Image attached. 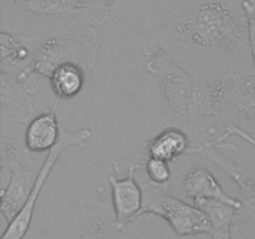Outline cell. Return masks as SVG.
<instances>
[{"instance_id": "6da1fadb", "label": "cell", "mask_w": 255, "mask_h": 239, "mask_svg": "<svg viewBox=\"0 0 255 239\" xmlns=\"http://www.w3.org/2000/svg\"><path fill=\"white\" fill-rule=\"evenodd\" d=\"M159 52L196 76L254 72L242 0H194L168 14L143 54Z\"/></svg>"}, {"instance_id": "7a4b0ae2", "label": "cell", "mask_w": 255, "mask_h": 239, "mask_svg": "<svg viewBox=\"0 0 255 239\" xmlns=\"http://www.w3.org/2000/svg\"><path fill=\"white\" fill-rule=\"evenodd\" d=\"M146 69L156 76L171 126L183 129L192 148L216 141L226 129L221 117L223 75L196 76L159 52L144 55Z\"/></svg>"}, {"instance_id": "3957f363", "label": "cell", "mask_w": 255, "mask_h": 239, "mask_svg": "<svg viewBox=\"0 0 255 239\" xmlns=\"http://www.w3.org/2000/svg\"><path fill=\"white\" fill-rule=\"evenodd\" d=\"M99 52V34L94 27L41 32L30 71L32 75H40L46 79L57 67L66 64L77 65L87 71L96 66Z\"/></svg>"}, {"instance_id": "277c9868", "label": "cell", "mask_w": 255, "mask_h": 239, "mask_svg": "<svg viewBox=\"0 0 255 239\" xmlns=\"http://www.w3.org/2000/svg\"><path fill=\"white\" fill-rule=\"evenodd\" d=\"M21 10L42 32L72 31L102 25L110 19V7L91 0H7Z\"/></svg>"}, {"instance_id": "5b68a950", "label": "cell", "mask_w": 255, "mask_h": 239, "mask_svg": "<svg viewBox=\"0 0 255 239\" xmlns=\"http://www.w3.org/2000/svg\"><path fill=\"white\" fill-rule=\"evenodd\" d=\"M143 208L139 217L154 216L164 219L181 238L211 234V222L207 214L194 204L174 196L167 186L142 183Z\"/></svg>"}, {"instance_id": "8992f818", "label": "cell", "mask_w": 255, "mask_h": 239, "mask_svg": "<svg viewBox=\"0 0 255 239\" xmlns=\"http://www.w3.org/2000/svg\"><path fill=\"white\" fill-rule=\"evenodd\" d=\"M186 161L177 159L173 178L167 188L179 198L196 206L201 201H218L239 211L242 202L232 196L218 177L204 164V159L196 154H187Z\"/></svg>"}, {"instance_id": "52a82bcc", "label": "cell", "mask_w": 255, "mask_h": 239, "mask_svg": "<svg viewBox=\"0 0 255 239\" xmlns=\"http://www.w3.org/2000/svg\"><path fill=\"white\" fill-rule=\"evenodd\" d=\"M91 137L92 131L90 128H81L79 131H66L61 127L59 142H57L54 148H51L46 153V158H45L39 174L35 179V183L32 186L26 203L20 209L17 216L7 224L4 233H2L1 239H22L26 236L27 232L31 229V221L32 217H34L36 202L39 199L45 183H46L47 178H49L52 169H54L55 164L57 163L60 157L64 154L66 149H69L70 147H80V148L86 147L87 142L91 139Z\"/></svg>"}, {"instance_id": "ba28073f", "label": "cell", "mask_w": 255, "mask_h": 239, "mask_svg": "<svg viewBox=\"0 0 255 239\" xmlns=\"http://www.w3.org/2000/svg\"><path fill=\"white\" fill-rule=\"evenodd\" d=\"M144 158L138 152L137 158L129 162H116L115 172L127 173L125 178H119L111 174L109 178L111 188V204L115 213V228L116 232H125L129 223L139 218L143 208V189L141 183L136 181L134 173L143 168Z\"/></svg>"}, {"instance_id": "9c48e42d", "label": "cell", "mask_w": 255, "mask_h": 239, "mask_svg": "<svg viewBox=\"0 0 255 239\" xmlns=\"http://www.w3.org/2000/svg\"><path fill=\"white\" fill-rule=\"evenodd\" d=\"M192 154L199 156L216 166L236 184L238 188L237 198L242 202V207L237 211L234 224L239 231L251 229L255 236V173L229 158L221 148H204Z\"/></svg>"}, {"instance_id": "30bf717a", "label": "cell", "mask_w": 255, "mask_h": 239, "mask_svg": "<svg viewBox=\"0 0 255 239\" xmlns=\"http://www.w3.org/2000/svg\"><path fill=\"white\" fill-rule=\"evenodd\" d=\"M221 116L226 124L255 128V72L223 75Z\"/></svg>"}, {"instance_id": "8fae6325", "label": "cell", "mask_w": 255, "mask_h": 239, "mask_svg": "<svg viewBox=\"0 0 255 239\" xmlns=\"http://www.w3.org/2000/svg\"><path fill=\"white\" fill-rule=\"evenodd\" d=\"M39 35L11 34L2 30L0 34V74L16 77L34 95L39 91V84L32 79L30 71L35 49L39 44Z\"/></svg>"}, {"instance_id": "7c38bea8", "label": "cell", "mask_w": 255, "mask_h": 239, "mask_svg": "<svg viewBox=\"0 0 255 239\" xmlns=\"http://www.w3.org/2000/svg\"><path fill=\"white\" fill-rule=\"evenodd\" d=\"M31 95L11 75L0 74V123L27 124L34 119Z\"/></svg>"}, {"instance_id": "4fadbf2b", "label": "cell", "mask_w": 255, "mask_h": 239, "mask_svg": "<svg viewBox=\"0 0 255 239\" xmlns=\"http://www.w3.org/2000/svg\"><path fill=\"white\" fill-rule=\"evenodd\" d=\"M116 233L115 213L104 187L97 188L96 197L71 239H111Z\"/></svg>"}, {"instance_id": "5bb4252c", "label": "cell", "mask_w": 255, "mask_h": 239, "mask_svg": "<svg viewBox=\"0 0 255 239\" xmlns=\"http://www.w3.org/2000/svg\"><path fill=\"white\" fill-rule=\"evenodd\" d=\"M60 100L55 99L54 106L39 116L34 117L25 128V144L32 153H47L56 146L60 138L61 126L57 120Z\"/></svg>"}, {"instance_id": "9a60e30c", "label": "cell", "mask_w": 255, "mask_h": 239, "mask_svg": "<svg viewBox=\"0 0 255 239\" xmlns=\"http://www.w3.org/2000/svg\"><path fill=\"white\" fill-rule=\"evenodd\" d=\"M191 148L192 142L188 134L178 127L169 126L153 138L144 142L138 152L143 157H152L174 163L177 159L187 156Z\"/></svg>"}, {"instance_id": "2e32d148", "label": "cell", "mask_w": 255, "mask_h": 239, "mask_svg": "<svg viewBox=\"0 0 255 239\" xmlns=\"http://www.w3.org/2000/svg\"><path fill=\"white\" fill-rule=\"evenodd\" d=\"M211 222V239H232L237 209L218 201H201L196 204Z\"/></svg>"}, {"instance_id": "e0dca14e", "label": "cell", "mask_w": 255, "mask_h": 239, "mask_svg": "<svg viewBox=\"0 0 255 239\" xmlns=\"http://www.w3.org/2000/svg\"><path fill=\"white\" fill-rule=\"evenodd\" d=\"M84 70L74 64L57 67L47 80L57 100H71L81 92L85 84Z\"/></svg>"}, {"instance_id": "ac0fdd59", "label": "cell", "mask_w": 255, "mask_h": 239, "mask_svg": "<svg viewBox=\"0 0 255 239\" xmlns=\"http://www.w3.org/2000/svg\"><path fill=\"white\" fill-rule=\"evenodd\" d=\"M143 168L148 176L149 182L157 186H168L173 178V167L163 159L144 157Z\"/></svg>"}, {"instance_id": "d6986e66", "label": "cell", "mask_w": 255, "mask_h": 239, "mask_svg": "<svg viewBox=\"0 0 255 239\" xmlns=\"http://www.w3.org/2000/svg\"><path fill=\"white\" fill-rule=\"evenodd\" d=\"M234 136L239 137L241 139L248 142L249 144H252V146L255 147V137L253 136V134L249 133L247 129L242 128V127L236 126V124L228 123L226 126V129H224L223 134H221V136H219L218 138L213 142V143L209 144L208 148H221V149H224V148L228 149L229 148V149H233V151H236V152H239V149L237 148L236 146L226 143V141L229 138V137H234Z\"/></svg>"}, {"instance_id": "ffe728a7", "label": "cell", "mask_w": 255, "mask_h": 239, "mask_svg": "<svg viewBox=\"0 0 255 239\" xmlns=\"http://www.w3.org/2000/svg\"><path fill=\"white\" fill-rule=\"evenodd\" d=\"M242 4H243V9L246 11L249 24L252 56H253V66L255 72V0H242Z\"/></svg>"}, {"instance_id": "44dd1931", "label": "cell", "mask_w": 255, "mask_h": 239, "mask_svg": "<svg viewBox=\"0 0 255 239\" xmlns=\"http://www.w3.org/2000/svg\"><path fill=\"white\" fill-rule=\"evenodd\" d=\"M158 239H178L177 234L173 231H166L163 234H161Z\"/></svg>"}, {"instance_id": "7402d4cb", "label": "cell", "mask_w": 255, "mask_h": 239, "mask_svg": "<svg viewBox=\"0 0 255 239\" xmlns=\"http://www.w3.org/2000/svg\"><path fill=\"white\" fill-rule=\"evenodd\" d=\"M91 1H96V2H101V4L106 5V6L111 7L112 5H115L116 2L122 1V0H91Z\"/></svg>"}, {"instance_id": "603a6c76", "label": "cell", "mask_w": 255, "mask_h": 239, "mask_svg": "<svg viewBox=\"0 0 255 239\" xmlns=\"http://www.w3.org/2000/svg\"><path fill=\"white\" fill-rule=\"evenodd\" d=\"M232 239H246L241 233H239V231L237 229L236 226H233V238Z\"/></svg>"}, {"instance_id": "cb8c5ba5", "label": "cell", "mask_w": 255, "mask_h": 239, "mask_svg": "<svg viewBox=\"0 0 255 239\" xmlns=\"http://www.w3.org/2000/svg\"><path fill=\"white\" fill-rule=\"evenodd\" d=\"M178 239H184V238H181V237H178Z\"/></svg>"}]
</instances>
